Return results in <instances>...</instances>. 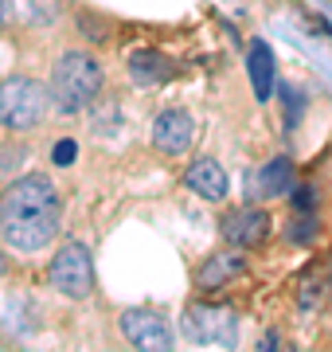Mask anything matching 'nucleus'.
<instances>
[{
    "instance_id": "dca6fc26",
    "label": "nucleus",
    "mask_w": 332,
    "mask_h": 352,
    "mask_svg": "<svg viewBox=\"0 0 332 352\" xmlns=\"http://www.w3.org/2000/svg\"><path fill=\"white\" fill-rule=\"evenodd\" d=\"M75 153H78L75 141H59V145L51 149V161L55 164H71V161H75Z\"/></svg>"
},
{
    "instance_id": "9d476101",
    "label": "nucleus",
    "mask_w": 332,
    "mask_h": 352,
    "mask_svg": "<svg viewBox=\"0 0 332 352\" xmlns=\"http://www.w3.org/2000/svg\"><path fill=\"white\" fill-rule=\"evenodd\" d=\"M243 270H246L243 254H230V251L211 254V258L195 270V286H200V289H219V286H227L230 278H239Z\"/></svg>"
},
{
    "instance_id": "6e6552de",
    "label": "nucleus",
    "mask_w": 332,
    "mask_h": 352,
    "mask_svg": "<svg viewBox=\"0 0 332 352\" xmlns=\"http://www.w3.org/2000/svg\"><path fill=\"white\" fill-rule=\"evenodd\" d=\"M266 235H270V215L262 208H239L223 219V239L235 251H250L258 243H266Z\"/></svg>"
},
{
    "instance_id": "423d86ee",
    "label": "nucleus",
    "mask_w": 332,
    "mask_h": 352,
    "mask_svg": "<svg viewBox=\"0 0 332 352\" xmlns=\"http://www.w3.org/2000/svg\"><path fill=\"white\" fill-rule=\"evenodd\" d=\"M121 333H126V340L133 349H145V352H168L176 344L168 321L156 317L153 309H126L121 314Z\"/></svg>"
},
{
    "instance_id": "ddd939ff",
    "label": "nucleus",
    "mask_w": 332,
    "mask_h": 352,
    "mask_svg": "<svg viewBox=\"0 0 332 352\" xmlns=\"http://www.w3.org/2000/svg\"><path fill=\"white\" fill-rule=\"evenodd\" d=\"M129 75H133V82L137 87H156V82H165L168 75H172V63H168L161 51H133L129 55Z\"/></svg>"
},
{
    "instance_id": "0eeeda50",
    "label": "nucleus",
    "mask_w": 332,
    "mask_h": 352,
    "mask_svg": "<svg viewBox=\"0 0 332 352\" xmlns=\"http://www.w3.org/2000/svg\"><path fill=\"white\" fill-rule=\"evenodd\" d=\"M195 141V122L184 110H165L153 122V145L165 157H184Z\"/></svg>"
},
{
    "instance_id": "a211bd4d",
    "label": "nucleus",
    "mask_w": 332,
    "mask_h": 352,
    "mask_svg": "<svg viewBox=\"0 0 332 352\" xmlns=\"http://www.w3.org/2000/svg\"><path fill=\"white\" fill-rule=\"evenodd\" d=\"M4 270H8V258H4V254H0V274H4Z\"/></svg>"
},
{
    "instance_id": "4468645a",
    "label": "nucleus",
    "mask_w": 332,
    "mask_h": 352,
    "mask_svg": "<svg viewBox=\"0 0 332 352\" xmlns=\"http://www.w3.org/2000/svg\"><path fill=\"white\" fill-rule=\"evenodd\" d=\"M281 102H285V129H294L297 113H301V106H305V98H301L294 87H281Z\"/></svg>"
},
{
    "instance_id": "1a4fd4ad",
    "label": "nucleus",
    "mask_w": 332,
    "mask_h": 352,
    "mask_svg": "<svg viewBox=\"0 0 332 352\" xmlns=\"http://www.w3.org/2000/svg\"><path fill=\"white\" fill-rule=\"evenodd\" d=\"M184 184L195 192V196H204V200H223L227 196V168L211 157H200V161L188 164V173H184Z\"/></svg>"
},
{
    "instance_id": "39448f33",
    "label": "nucleus",
    "mask_w": 332,
    "mask_h": 352,
    "mask_svg": "<svg viewBox=\"0 0 332 352\" xmlns=\"http://www.w3.org/2000/svg\"><path fill=\"white\" fill-rule=\"evenodd\" d=\"M51 286L63 294V298H90L94 289V263H90V251L82 243H63L51 258Z\"/></svg>"
},
{
    "instance_id": "f03ea898",
    "label": "nucleus",
    "mask_w": 332,
    "mask_h": 352,
    "mask_svg": "<svg viewBox=\"0 0 332 352\" xmlns=\"http://www.w3.org/2000/svg\"><path fill=\"white\" fill-rule=\"evenodd\" d=\"M102 90V67L86 51H63L51 71V98L63 113L86 110Z\"/></svg>"
},
{
    "instance_id": "20e7f679",
    "label": "nucleus",
    "mask_w": 332,
    "mask_h": 352,
    "mask_svg": "<svg viewBox=\"0 0 332 352\" xmlns=\"http://www.w3.org/2000/svg\"><path fill=\"white\" fill-rule=\"evenodd\" d=\"M184 337L195 344H219L230 349L239 340V321L230 305H188L184 314Z\"/></svg>"
},
{
    "instance_id": "f3484780",
    "label": "nucleus",
    "mask_w": 332,
    "mask_h": 352,
    "mask_svg": "<svg viewBox=\"0 0 332 352\" xmlns=\"http://www.w3.org/2000/svg\"><path fill=\"white\" fill-rule=\"evenodd\" d=\"M12 12H16V0H0V28L12 20Z\"/></svg>"
},
{
    "instance_id": "f257e3e1",
    "label": "nucleus",
    "mask_w": 332,
    "mask_h": 352,
    "mask_svg": "<svg viewBox=\"0 0 332 352\" xmlns=\"http://www.w3.org/2000/svg\"><path fill=\"white\" fill-rule=\"evenodd\" d=\"M59 227H63V200L43 173L20 176L0 192V235L12 251H43Z\"/></svg>"
},
{
    "instance_id": "2eb2a0df",
    "label": "nucleus",
    "mask_w": 332,
    "mask_h": 352,
    "mask_svg": "<svg viewBox=\"0 0 332 352\" xmlns=\"http://www.w3.org/2000/svg\"><path fill=\"white\" fill-rule=\"evenodd\" d=\"M294 223H297V227H294V231H289V235H294L297 243H309V239H313V235H317V223H313V215H305V219L297 215Z\"/></svg>"
},
{
    "instance_id": "7ed1b4c3",
    "label": "nucleus",
    "mask_w": 332,
    "mask_h": 352,
    "mask_svg": "<svg viewBox=\"0 0 332 352\" xmlns=\"http://www.w3.org/2000/svg\"><path fill=\"white\" fill-rule=\"evenodd\" d=\"M51 87H43L39 78L27 75H12L0 82V126L12 129V133H27L47 118L51 106Z\"/></svg>"
},
{
    "instance_id": "9b49d317",
    "label": "nucleus",
    "mask_w": 332,
    "mask_h": 352,
    "mask_svg": "<svg viewBox=\"0 0 332 352\" xmlns=\"http://www.w3.org/2000/svg\"><path fill=\"white\" fill-rule=\"evenodd\" d=\"M246 71H250V87H254V98L258 102H270L274 94V51L254 39L250 43V55H246Z\"/></svg>"
},
{
    "instance_id": "f8f14e48",
    "label": "nucleus",
    "mask_w": 332,
    "mask_h": 352,
    "mask_svg": "<svg viewBox=\"0 0 332 352\" xmlns=\"http://www.w3.org/2000/svg\"><path fill=\"white\" fill-rule=\"evenodd\" d=\"M254 184H258V196H285V192H294L297 173H294V164L285 161V157H274V161H266L262 168H258Z\"/></svg>"
}]
</instances>
